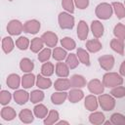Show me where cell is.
Wrapping results in <instances>:
<instances>
[{
    "mask_svg": "<svg viewBox=\"0 0 125 125\" xmlns=\"http://www.w3.org/2000/svg\"><path fill=\"white\" fill-rule=\"evenodd\" d=\"M8 1H10V2H12V1H13V0H8Z\"/></svg>",
    "mask_w": 125,
    "mask_h": 125,
    "instance_id": "obj_50",
    "label": "cell"
},
{
    "mask_svg": "<svg viewBox=\"0 0 125 125\" xmlns=\"http://www.w3.org/2000/svg\"><path fill=\"white\" fill-rule=\"evenodd\" d=\"M44 92L41 90V89H38V90H33L31 93H30V102L32 104H39L40 102H42L44 100Z\"/></svg>",
    "mask_w": 125,
    "mask_h": 125,
    "instance_id": "obj_37",
    "label": "cell"
},
{
    "mask_svg": "<svg viewBox=\"0 0 125 125\" xmlns=\"http://www.w3.org/2000/svg\"><path fill=\"white\" fill-rule=\"evenodd\" d=\"M44 44L49 48H55L58 44V35L53 31H46L41 35Z\"/></svg>",
    "mask_w": 125,
    "mask_h": 125,
    "instance_id": "obj_9",
    "label": "cell"
},
{
    "mask_svg": "<svg viewBox=\"0 0 125 125\" xmlns=\"http://www.w3.org/2000/svg\"><path fill=\"white\" fill-rule=\"evenodd\" d=\"M87 87H88L89 92L94 95H101L104 91V85L103 84V81L97 78L90 80L87 84Z\"/></svg>",
    "mask_w": 125,
    "mask_h": 125,
    "instance_id": "obj_6",
    "label": "cell"
},
{
    "mask_svg": "<svg viewBox=\"0 0 125 125\" xmlns=\"http://www.w3.org/2000/svg\"><path fill=\"white\" fill-rule=\"evenodd\" d=\"M86 49L90 53H98L103 49V45L98 38L90 39L86 42Z\"/></svg>",
    "mask_w": 125,
    "mask_h": 125,
    "instance_id": "obj_22",
    "label": "cell"
},
{
    "mask_svg": "<svg viewBox=\"0 0 125 125\" xmlns=\"http://www.w3.org/2000/svg\"><path fill=\"white\" fill-rule=\"evenodd\" d=\"M54 88L56 91H66L71 88L70 80L67 77H60L55 81Z\"/></svg>",
    "mask_w": 125,
    "mask_h": 125,
    "instance_id": "obj_16",
    "label": "cell"
},
{
    "mask_svg": "<svg viewBox=\"0 0 125 125\" xmlns=\"http://www.w3.org/2000/svg\"><path fill=\"white\" fill-rule=\"evenodd\" d=\"M56 124H58V125H61V124H66V125H68L69 122L68 121H65V120H61V121H58Z\"/></svg>",
    "mask_w": 125,
    "mask_h": 125,
    "instance_id": "obj_48",
    "label": "cell"
},
{
    "mask_svg": "<svg viewBox=\"0 0 125 125\" xmlns=\"http://www.w3.org/2000/svg\"><path fill=\"white\" fill-rule=\"evenodd\" d=\"M48 112H49V110H48L47 106L44 105L43 104H40V103L37 104L34 106V108H33V113H34V115H35L37 118H39V119H44V118L47 116Z\"/></svg>",
    "mask_w": 125,
    "mask_h": 125,
    "instance_id": "obj_31",
    "label": "cell"
},
{
    "mask_svg": "<svg viewBox=\"0 0 125 125\" xmlns=\"http://www.w3.org/2000/svg\"><path fill=\"white\" fill-rule=\"evenodd\" d=\"M76 55L81 63H83L86 66H90L91 62H90V55H89L88 51H86L83 48H78L76 50Z\"/></svg>",
    "mask_w": 125,
    "mask_h": 125,
    "instance_id": "obj_26",
    "label": "cell"
},
{
    "mask_svg": "<svg viewBox=\"0 0 125 125\" xmlns=\"http://www.w3.org/2000/svg\"><path fill=\"white\" fill-rule=\"evenodd\" d=\"M105 120V116L103 112L101 111H92V113L89 115V122L94 125H100L104 124Z\"/></svg>",
    "mask_w": 125,
    "mask_h": 125,
    "instance_id": "obj_25",
    "label": "cell"
},
{
    "mask_svg": "<svg viewBox=\"0 0 125 125\" xmlns=\"http://www.w3.org/2000/svg\"><path fill=\"white\" fill-rule=\"evenodd\" d=\"M20 68L22 72L24 73H28V72H31L34 68V63L33 62L28 59V58H22L20 62Z\"/></svg>",
    "mask_w": 125,
    "mask_h": 125,
    "instance_id": "obj_30",
    "label": "cell"
},
{
    "mask_svg": "<svg viewBox=\"0 0 125 125\" xmlns=\"http://www.w3.org/2000/svg\"><path fill=\"white\" fill-rule=\"evenodd\" d=\"M19 118L22 123L29 124V123H32L34 120V113L28 108H23L20 111Z\"/></svg>",
    "mask_w": 125,
    "mask_h": 125,
    "instance_id": "obj_21",
    "label": "cell"
},
{
    "mask_svg": "<svg viewBox=\"0 0 125 125\" xmlns=\"http://www.w3.org/2000/svg\"><path fill=\"white\" fill-rule=\"evenodd\" d=\"M102 81H103V84L104 85V87L114 88L116 86L123 84V76L117 72L107 71L106 73L104 74Z\"/></svg>",
    "mask_w": 125,
    "mask_h": 125,
    "instance_id": "obj_1",
    "label": "cell"
},
{
    "mask_svg": "<svg viewBox=\"0 0 125 125\" xmlns=\"http://www.w3.org/2000/svg\"><path fill=\"white\" fill-rule=\"evenodd\" d=\"M59 118H60V114L57 110L55 109H52L48 112L47 116L44 118V121L43 123L45 125H53V124H56L58 121H59Z\"/></svg>",
    "mask_w": 125,
    "mask_h": 125,
    "instance_id": "obj_32",
    "label": "cell"
},
{
    "mask_svg": "<svg viewBox=\"0 0 125 125\" xmlns=\"http://www.w3.org/2000/svg\"><path fill=\"white\" fill-rule=\"evenodd\" d=\"M110 121L113 125H125V115L119 112H115L111 114Z\"/></svg>",
    "mask_w": 125,
    "mask_h": 125,
    "instance_id": "obj_42",
    "label": "cell"
},
{
    "mask_svg": "<svg viewBox=\"0 0 125 125\" xmlns=\"http://www.w3.org/2000/svg\"><path fill=\"white\" fill-rule=\"evenodd\" d=\"M52 56V50L51 48L47 47V48H43L39 53H38V61L41 62H48L49 59Z\"/></svg>",
    "mask_w": 125,
    "mask_h": 125,
    "instance_id": "obj_41",
    "label": "cell"
},
{
    "mask_svg": "<svg viewBox=\"0 0 125 125\" xmlns=\"http://www.w3.org/2000/svg\"><path fill=\"white\" fill-rule=\"evenodd\" d=\"M95 14L100 20L106 21V20L111 18L112 14H113V8H112L111 4L106 3V2H103V3H100L96 7Z\"/></svg>",
    "mask_w": 125,
    "mask_h": 125,
    "instance_id": "obj_2",
    "label": "cell"
},
{
    "mask_svg": "<svg viewBox=\"0 0 125 125\" xmlns=\"http://www.w3.org/2000/svg\"><path fill=\"white\" fill-rule=\"evenodd\" d=\"M67 97L68 93H66L65 91H56L51 95V102L56 105H60L65 102Z\"/></svg>",
    "mask_w": 125,
    "mask_h": 125,
    "instance_id": "obj_14",
    "label": "cell"
},
{
    "mask_svg": "<svg viewBox=\"0 0 125 125\" xmlns=\"http://www.w3.org/2000/svg\"><path fill=\"white\" fill-rule=\"evenodd\" d=\"M41 27L40 21L32 19V20H28L23 23V32L28 33V34H36L39 32Z\"/></svg>",
    "mask_w": 125,
    "mask_h": 125,
    "instance_id": "obj_7",
    "label": "cell"
},
{
    "mask_svg": "<svg viewBox=\"0 0 125 125\" xmlns=\"http://www.w3.org/2000/svg\"><path fill=\"white\" fill-rule=\"evenodd\" d=\"M67 99L70 103L76 104L80 102L82 99H84V92L80 88H72L68 93Z\"/></svg>",
    "mask_w": 125,
    "mask_h": 125,
    "instance_id": "obj_18",
    "label": "cell"
},
{
    "mask_svg": "<svg viewBox=\"0 0 125 125\" xmlns=\"http://www.w3.org/2000/svg\"><path fill=\"white\" fill-rule=\"evenodd\" d=\"M58 22L62 29H72L75 23V20L70 13L61 12L58 16Z\"/></svg>",
    "mask_w": 125,
    "mask_h": 125,
    "instance_id": "obj_3",
    "label": "cell"
},
{
    "mask_svg": "<svg viewBox=\"0 0 125 125\" xmlns=\"http://www.w3.org/2000/svg\"><path fill=\"white\" fill-rule=\"evenodd\" d=\"M55 72V65L54 63L50 62H43L42 66H41V74L47 77H50L51 75H53Z\"/></svg>",
    "mask_w": 125,
    "mask_h": 125,
    "instance_id": "obj_35",
    "label": "cell"
},
{
    "mask_svg": "<svg viewBox=\"0 0 125 125\" xmlns=\"http://www.w3.org/2000/svg\"><path fill=\"white\" fill-rule=\"evenodd\" d=\"M0 115H1V118L5 121H12L17 117V112L13 107L3 105L1 112H0Z\"/></svg>",
    "mask_w": 125,
    "mask_h": 125,
    "instance_id": "obj_17",
    "label": "cell"
},
{
    "mask_svg": "<svg viewBox=\"0 0 125 125\" xmlns=\"http://www.w3.org/2000/svg\"><path fill=\"white\" fill-rule=\"evenodd\" d=\"M79 60H78V57L76 54H73V53H70L67 55L66 59H65V63L68 65V67L70 69H74L78 66L79 64Z\"/></svg>",
    "mask_w": 125,
    "mask_h": 125,
    "instance_id": "obj_36",
    "label": "cell"
},
{
    "mask_svg": "<svg viewBox=\"0 0 125 125\" xmlns=\"http://www.w3.org/2000/svg\"><path fill=\"white\" fill-rule=\"evenodd\" d=\"M119 73L120 75L122 76H125V61H123L120 64V67H119Z\"/></svg>",
    "mask_w": 125,
    "mask_h": 125,
    "instance_id": "obj_47",
    "label": "cell"
},
{
    "mask_svg": "<svg viewBox=\"0 0 125 125\" xmlns=\"http://www.w3.org/2000/svg\"><path fill=\"white\" fill-rule=\"evenodd\" d=\"M61 45L62 48H64L66 51H72L75 49L76 47V43L75 41L70 38V37H63L62 39H61Z\"/></svg>",
    "mask_w": 125,
    "mask_h": 125,
    "instance_id": "obj_40",
    "label": "cell"
},
{
    "mask_svg": "<svg viewBox=\"0 0 125 125\" xmlns=\"http://www.w3.org/2000/svg\"><path fill=\"white\" fill-rule=\"evenodd\" d=\"M13 98L19 105H22L28 102L30 98V94L27 93L23 89H17L15 90V93L13 94Z\"/></svg>",
    "mask_w": 125,
    "mask_h": 125,
    "instance_id": "obj_10",
    "label": "cell"
},
{
    "mask_svg": "<svg viewBox=\"0 0 125 125\" xmlns=\"http://www.w3.org/2000/svg\"><path fill=\"white\" fill-rule=\"evenodd\" d=\"M110 48L120 56L124 55V41L117 38H113L110 41Z\"/></svg>",
    "mask_w": 125,
    "mask_h": 125,
    "instance_id": "obj_28",
    "label": "cell"
},
{
    "mask_svg": "<svg viewBox=\"0 0 125 125\" xmlns=\"http://www.w3.org/2000/svg\"><path fill=\"white\" fill-rule=\"evenodd\" d=\"M74 4L76 8L84 10L89 6V0H74Z\"/></svg>",
    "mask_w": 125,
    "mask_h": 125,
    "instance_id": "obj_46",
    "label": "cell"
},
{
    "mask_svg": "<svg viewBox=\"0 0 125 125\" xmlns=\"http://www.w3.org/2000/svg\"><path fill=\"white\" fill-rule=\"evenodd\" d=\"M113 35L115 36V38L124 41L125 40V24L121 22L117 23L113 28Z\"/></svg>",
    "mask_w": 125,
    "mask_h": 125,
    "instance_id": "obj_38",
    "label": "cell"
},
{
    "mask_svg": "<svg viewBox=\"0 0 125 125\" xmlns=\"http://www.w3.org/2000/svg\"><path fill=\"white\" fill-rule=\"evenodd\" d=\"M110 95L113 96L115 99H121V98L125 97V87L122 85H119L114 88H111Z\"/></svg>",
    "mask_w": 125,
    "mask_h": 125,
    "instance_id": "obj_43",
    "label": "cell"
},
{
    "mask_svg": "<svg viewBox=\"0 0 125 125\" xmlns=\"http://www.w3.org/2000/svg\"><path fill=\"white\" fill-rule=\"evenodd\" d=\"M69 67L65 62H59L56 64L55 67V72L57 74V76L59 77H68L69 75Z\"/></svg>",
    "mask_w": 125,
    "mask_h": 125,
    "instance_id": "obj_24",
    "label": "cell"
},
{
    "mask_svg": "<svg viewBox=\"0 0 125 125\" xmlns=\"http://www.w3.org/2000/svg\"><path fill=\"white\" fill-rule=\"evenodd\" d=\"M69 80H70L71 88H80L81 89V88L85 87L87 84L85 77L80 74H73Z\"/></svg>",
    "mask_w": 125,
    "mask_h": 125,
    "instance_id": "obj_23",
    "label": "cell"
},
{
    "mask_svg": "<svg viewBox=\"0 0 125 125\" xmlns=\"http://www.w3.org/2000/svg\"><path fill=\"white\" fill-rule=\"evenodd\" d=\"M98 62H99L100 66L104 70L109 71L113 68L115 60H114V57L112 55H104V56H101L98 59Z\"/></svg>",
    "mask_w": 125,
    "mask_h": 125,
    "instance_id": "obj_8",
    "label": "cell"
},
{
    "mask_svg": "<svg viewBox=\"0 0 125 125\" xmlns=\"http://www.w3.org/2000/svg\"><path fill=\"white\" fill-rule=\"evenodd\" d=\"M67 55L68 54L66 50L62 47H55L54 50L52 51V57L54 58V60L58 62H62L63 60H65Z\"/></svg>",
    "mask_w": 125,
    "mask_h": 125,
    "instance_id": "obj_27",
    "label": "cell"
},
{
    "mask_svg": "<svg viewBox=\"0 0 125 125\" xmlns=\"http://www.w3.org/2000/svg\"><path fill=\"white\" fill-rule=\"evenodd\" d=\"M89 34V26L87 24V22L83 20L78 21L77 24V37L80 40H86V38L88 37Z\"/></svg>",
    "mask_w": 125,
    "mask_h": 125,
    "instance_id": "obj_13",
    "label": "cell"
},
{
    "mask_svg": "<svg viewBox=\"0 0 125 125\" xmlns=\"http://www.w3.org/2000/svg\"><path fill=\"white\" fill-rule=\"evenodd\" d=\"M12 100V94L7 90H2L0 92V104L2 105H7Z\"/></svg>",
    "mask_w": 125,
    "mask_h": 125,
    "instance_id": "obj_44",
    "label": "cell"
},
{
    "mask_svg": "<svg viewBox=\"0 0 125 125\" xmlns=\"http://www.w3.org/2000/svg\"><path fill=\"white\" fill-rule=\"evenodd\" d=\"M124 6H125V0H124Z\"/></svg>",
    "mask_w": 125,
    "mask_h": 125,
    "instance_id": "obj_51",
    "label": "cell"
},
{
    "mask_svg": "<svg viewBox=\"0 0 125 125\" xmlns=\"http://www.w3.org/2000/svg\"><path fill=\"white\" fill-rule=\"evenodd\" d=\"M104 124H105V125H107V124H109V125H110V124H112V123H111V121H109V120H108V121H105V120H104Z\"/></svg>",
    "mask_w": 125,
    "mask_h": 125,
    "instance_id": "obj_49",
    "label": "cell"
},
{
    "mask_svg": "<svg viewBox=\"0 0 125 125\" xmlns=\"http://www.w3.org/2000/svg\"><path fill=\"white\" fill-rule=\"evenodd\" d=\"M84 106L87 110H89L91 112L97 110L98 106H99V101H98V98L96 97V95L92 94V95L86 96L84 99Z\"/></svg>",
    "mask_w": 125,
    "mask_h": 125,
    "instance_id": "obj_11",
    "label": "cell"
},
{
    "mask_svg": "<svg viewBox=\"0 0 125 125\" xmlns=\"http://www.w3.org/2000/svg\"><path fill=\"white\" fill-rule=\"evenodd\" d=\"M111 6L113 8V12L116 15L117 19L122 20L125 18V6L121 2H112Z\"/></svg>",
    "mask_w": 125,
    "mask_h": 125,
    "instance_id": "obj_34",
    "label": "cell"
},
{
    "mask_svg": "<svg viewBox=\"0 0 125 125\" xmlns=\"http://www.w3.org/2000/svg\"><path fill=\"white\" fill-rule=\"evenodd\" d=\"M35 85L41 90H46V89H49L52 86V80L47 76H44L42 74H38L36 76Z\"/></svg>",
    "mask_w": 125,
    "mask_h": 125,
    "instance_id": "obj_20",
    "label": "cell"
},
{
    "mask_svg": "<svg viewBox=\"0 0 125 125\" xmlns=\"http://www.w3.org/2000/svg\"><path fill=\"white\" fill-rule=\"evenodd\" d=\"M16 46L18 49L21 50V51H25L27 48H29L30 46V41L27 37L25 36H20L17 40H16Z\"/></svg>",
    "mask_w": 125,
    "mask_h": 125,
    "instance_id": "obj_39",
    "label": "cell"
},
{
    "mask_svg": "<svg viewBox=\"0 0 125 125\" xmlns=\"http://www.w3.org/2000/svg\"><path fill=\"white\" fill-rule=\"evenodd\" d=\"M7 31L10 35H20L23 31V24L19 20H11L7 24Z\"/></svg>",
    "mask_w": 125,
    "mask_h": 125,
    "instance_id": "obj_5",
    "label": "cell"
},
{
    "mask_svg": "<svg viewBox=\"0 0 125 125\" xmlns=\"http://www.w3.org/2000/svg\"><path fill=\"white\" fill-rule=\"evenodd\" d=\"M99 105L104 111H110L115 107V98L109 94H101L98 97Z\"/></svg>",
    "mask_w": 125,
    "mask_h": 125,
    "instance_id": "obj_4",
    "label": "cell"
},
{
    "mask_svg": "<svg viewBox=\"0 0 125 125\" xmlns=\"http://www.w3.org/2000/svg\"><path fill=\"white\" fill-rule=\"evenodd\" d=\"M91 31H92V34L95 38H101L103 35H104V24L100 21H93L91 22Z\"/></svg>",
    "mask_w": 125,
    "mask_h": 125,
    "instance_id": "obj_15",
    "label": "cell"
},
{
    "mask_svg": "<svg viewBox=\"0 0 125 125\" xmlns=\"http://www.w3.org/2000/svg\"><path fill=\"white\" fill-rule=\"evenodd\" d=\"M36 83V76L32 72H28L21 77V86L23 89H29Z\"/></svg>",
    "mask_w": 125,
    "mask_h": 125,
    "instance_id": "obj_19",
    "label": "cell"
},
{
    "mask_svg": "<svg viewBox=\"0 0 125 125\" xmlns=\"http://www.w3.org/2000/svg\"><path fill=\"white\" fill-rule=\"evenodd\" d=\"M62 7L64 9L65 12L73 14L74 13V0H62Z\"/></svg>",
    "mask_w": 125,
    "mask_h": 125,
    "instance_id": "obj_45",
    "label": "cell"
},
{
    "mask_svg": "<svg viewBox=\"0 0 125 125\" xmlns=\"http://www.w3.org/2000/svg\"><path fill=\"white\" fill-rule=\"evenodd\" d=\"M15 45L16 43L10 36H6L2 39V50L5 54H10L14 50Z\"/></svg>",
    "mask_w": 125,
    "mask_h": 125,
    "instance_id": "obj_29",
    "label": "cell"
},
{
    "mask_svg": "<svg viewBox=\"0 0 125 125\" xmlns=\"http://www.w3.org/2000/svg\"><path fill=\"white\" fill-rule=\"evenodd\" d=\"M44 42L42 40L41 37H34L31 41H30V46L29 49L31 50V52L33 53H39L43 48H44Z\"/></svg>",
    "mask_w": 125,
    "mask_h": 125,
    "instance_id": "obj_33",
    "label": "cell"
},
{
    "mask_svg": "<svg viewBox=\"0 0 125 125\" xmlns=\"http://www.w3.org/2000/svg\"><path fill=\"white\" fill-rule=\"evenodd\" d=\"M6 83L10 89L17 90L21 85V77L17 73H11L8 75Z\"/></svg>",
    "mask_w": 125,
    "mask_h": 125,
    "instance_id": "obj_12",
    "label": "cell"
}]
</instances>
